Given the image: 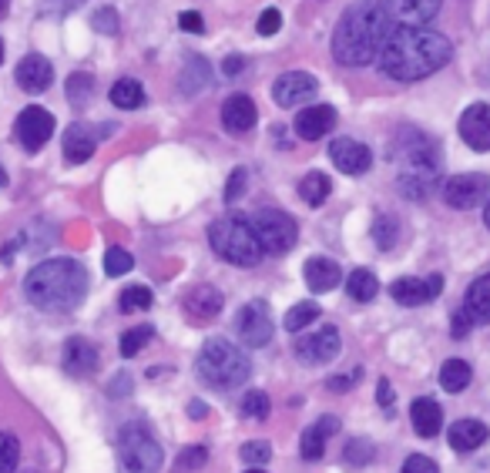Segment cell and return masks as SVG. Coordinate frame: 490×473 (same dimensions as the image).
<instances>
[{
  "instance_id": "cell-1",
  "label": "cell",
  "mask_w": 490,
  "mask_h": 473,
  "mask_svg": "<svg viewBox=\"0 0 490 473\" xmlns=\"http://www.w3.org/2000/svg\"><path fill=\"white\" fill-rule=\"evenodd\" d=\"M453 44L440 31L430 27H397L389 31L387 44L380 48L376 61L380 71L393 81H420L451 61Z\"/></svg>"
},
{
  "instance_id": "cell-2",
  "label": "cell",
  "mask_w": 490,
  "mask_h": 473,
  "mask_svg": "<svg viewBox=\"0 0 490 473\" xmlns=\"http://www.w3.org/2000/svg\"><path fill=\"white\" fill-rule=\"evenodd\" d=\"M393 21L383 0H356L349 4L333 34V57L343 67H363L376 61L380 48L387 44Z\"/></svg>"
},
{
  "instance_id": "cell-3",
  "label": "cell",
  "mask_w": 490,
  "mask_h": 473,
  "mask_svg": "<svg viewBox=\"0 0 490 473\" xmlns=\"http://www.w3.org/2000/svg\"><path fill=\"white\" fill-rule=\"evenodd\" d=\"M24 293L44 312H71L88 293V272L74 258H48L27 272Z\"/></svg>"
},
{
  "instance_id": "cell-4",
  "label": "cell",
  "mask_w": 490,
  "mask_h": 473,
  "mask_svg": "<svg viewBox=\"0 0 490 473\" xmlns=\"http://www.w3.org/2000/svg\"><path fill=\"white\" fill-rule=\"evenodd\" d=\"M393 158L400 165V175H397L400 195L403 198H413V202H424L426 195L433 192V185L440 179V168H443L440 145L433 138H426L424 131L403 128L397 135V145H393Z\"/></svg>"
},
{
  "instance_id": "cell-5",
  "label": "cell",
  "mask_w": 490,
  "mask_h": 473,
  "mask_svg": "<svg viewBox=\"0 0 490 473\" xmlns=\"http://www.w3.org/2000/svg\"><path fill=\"white\" fill-rule=\"evenodd\" d=\"M195 372L212 390H235V386H242L249 380L252 363H249V356L235 343L215 336V339H208L202 346V353L195 359Z\"/></svg>"
},
{
  "instance_id": "cell-6",
  "label": "cell",
  "mask_w": 490,
  "mask_h": 473,
  "mask_svg": "<svg viewBox=\"0 0 490 473\" xmlns=\"http://www.w3.org/2000/svg\"><path fill=\"white\" fill-rule=\"evenodd\" d=\"M208 242L215 249V256L239 266V269H249V266H256L258 258L266 256L256 239V232H252V225H249L245 218H235V215H225L219 218V222H212V225H208Z\"/></svg>"
},
{
  "instance_id": "cell-7",
  "label": "cell",
  "mask_w": 490,
  "mask_h": 473,
  "mask_svg": "<svg viewBox=\"0 0 490 473\" xmlns=\"http://www.w3.org/2000/svg\"><path fill=\"white\" fill-rule=\"evenodd\" d=\"M118 457L128 473H158L162 460H165V450L144 423H125L118 434Z\"/></svg>"
},
{
  "instance_id": "cell-8",
  "label": "cell",
  "mask_w": 490,
  "mask_h": 473,
  "mask_svg": "<svg viewBox=\"0 0 490 473\" xmlns=\"http://www.w3.org/2000/svg\"><path fill=\"white\" fill-rule=\"evenodd\" d=\"M252 232H256L262 252H269V256H285L299 239L296 218L279 212V208H262L252 222Z\"/></svg>"
},
{
  "instance_id": "cell-9",
  "label": "cell",
  "mask_w": 490,
  "mask_h": 473,
  "mask_svg": "<svg viewBox=\"0 0 490 473\" xmlns=\"http://www.w3.org/2000/svg\"><path fill=\"white\" fill-rule=\"evenodd\" d=\"M235 329L239 336L245 339V346H269L272 336H276V322H272V309L266 299H252V302H245L239 309V316H235Z\"/></svg>"
},
{
  "instance_id": "cell-10",
  "label": "cell",
  "mask_w": 490,
  "mask_h": 473,
  "mask_svg": "<svg viewBox=\"0 0 490 473\" xmlns=\"http://www.w3.org/2000/svg\"><path fill=\"white\" fill-rule=\"evenodd\" d=\"M490 192V179L480 175V171H467V175H453L447 185H443V202L451 208H477V205L487 202Z\"/></svg>"
},
{
  "instance_id": "cell-11",
  "label": "cell",
  "mask_w": 490,
  "mask_h": 473,
  "mask_svg": "<svg viewBox=\"0 0 490 473\" xmlns=\"http://www.w3.org/2000/svg\"><path fill=\"white\" fill-rule=\"evenodd\" d=\"M296 349V359L299 363H306V366H323V363H333L339 356V329L336 326H323V329H316L310 336H299V343L293 346Z\"/></svg>"
},
{
  "instance_id": "cell-12",
  "label": "cell",
  "mask_w": 490,
  "mask_h": 473,
  "mask_svg": "<svg viewBox=\"0 0 490 473\" xmlns=\"http://www.w3.org/2000/svg\"><path fill=\"white\" fill-rule=\"evenodd\" d=\"M13 135L27 152H40L54 135V118L44 108H24L13 121Z\"/></svg>"
},
{
  "instance_id": "cell-13",
  "label": "cell",
  "mask_w": 490,
  "mask_h": 473,
  "mask_svg": "<svg viewBox=\"0 0 490 473\" xmlns=\"http://www.w3.org/2000/svg\"><path fill=\"white\" fill-rule=\"evenodd\" d=\"M319 91V81L310 74V71H285L276 84H272V98L279 108H299L316 98Z\"/></svg>"
},
{
  "instance_id": "cell-14",
  "label": "cell",
  "mask_w": 490,
  "mask_h": 473,
  "mask_svg": "<svg viewBox=\"0 0 490 473\" xmlns=\"http://www.w3.org/2000/svg\"><path fill=\"white\" fill-rule=\"evenodd\" d=\"M222 306H225L222 293L215 289V285H206V282L181 295V309H185V316H188L195 326H206V322H212L222 312Z\"/></svg>"
},
{
  "instance_id": "cell-15",
  "label": "cell",
  "mask_w": 490,
  "mask_h": 473,
  "mask_svg": "<svg viewBox=\"0 0 490 473\" xmlns=\"http://www.w3.org/2000/svg\"><path fill=\"white\" fill-rule=\"evenodd\" d=\"M329 158H333V165L343 175H363V171H370V165H373V152L363 141L353 138H336L329 145Z\"/></svg>"
},
{
  "instance_id": "cell-16",
  "label": "cell",
  "mask_w": 490,
  "mask_h": 473,
  "mask_svg": "<svg viewBox=\"0 0 490 473\" xmlns=\"http://www.w3.org/2000/svg\"><path fill=\"white\" fill-rule=\"evenodd\" d=\"M460 138L474 152H490V108L487 104H470L460 115Z\"/></svg>"
},
{
  "instance_id": "cell-17",
  "label": "cell",
  "mask_w": 490,
  "mask_h": 473,
  "mask_svg": "<svg viewBox=\"0 0 490 473\" xmlns=\"http://www.w3.org/2000/svg\"><path fill=\"white\" fill-rule=\"evenodd\" d=\"M440 289H443V279H440V276H430V279H413V276H407V279H397L389 285V295H393L400 306H424L430 299H437Z\"/></svg>"
},
{
  "instance_id": "cell-18",
  "label": "cell",
  "mask_w": 490,
  "mask_h": 473,
  "mask_svg": "<svg viewBox=\"0 0 490 473\" xmlns=\"http://www.w3.org/2000/svg\"><path fill=\"white\" fill-rule=\"evenodd\" d=\"M387 4V13L393 24L403 27H420L426 21H433L443 0H383Z\"/></svg>"
},
{
  "instance_id": "cell-19",
  "label": "cell",
  "mask_w": 490,
  "mask_h": 473,
  "mask_svg": "<svg viewBox=\"0 0 490 473\" xmlns=\"http://www.w3.org/2000/svg\"><path fill=\"white\" fill-rule=\"evenodd\" d=\"M336 125V108L329 104H312V108H302L296 115V135L302 141H319L323 135H329Z\"/></svg>"
},
{
  "instance_id": "cell-20",
  "label": "cell",
  "mask_w": 490,
  "mask_h": 473,
  "mask_svg": "<svg viewBox=\"0 0 490 473\" xmlns=\"http://www.w3.org/2000/svg\"><path fill=\"white\" fill-rule=\"evenodd\" d=\"M61 366H65L67 376H91L98 370V349L81 339V336H71L61 349Z\"/></svg>"
},
{
  "instance_id": "cell-21",
  "label": "cell",
  "mask_w": 490,
  "mask_h": 473,
  "mask_svg": "<svg viewBox=\"0 0 490 473\" xmlns=\"http://www.w3.org/2000/svg\"><path fill=\"white\" fill-rule=\"evenodd\" d=\"M13 77H17V84H21L24 91H31V94H40V91L51 88V81H54L51 61H48V57H40V54H27L24 61L17 65Z\"/></svg>"
},
{
  "instance_id": "cell-22",
  "label": "cell",
  "mask_w": 490,
  "mask_h": 473,
  "mask_svg": "<svg viewBox=\"0 0 490 473\" xmlns=\"http://www.w3.org/2000/svg\"><path fill=\"white\" fill-rule=\"evenodd\" d=\"M256 101L249 94H232L222 104V125L232 131V135H245V131L256 128Z\"/></svg>"
},
{
  "instance_id": "cell-23",
  "label": "cell",
  "mask_w": 490,
  "mask_h": 473,
  "mask_svg": "<svg viewBox=\"0 0 490 473\" xmlns=\"http://www.w3.org/2000/svg\"><path fill=\"white\" fill-rule=\"evenodd\" d=\"M302 276H306V285H310L312 293H329V289H336V285H339V279H343V269H339V262H336V258L312 256L310 262H306Z\"/></svg>"
},
{
  "instance_id": "cell-24",
  "label": "cell",
  "mask_w": 490,
  "mask_h": 473,
  "mask_svg": "<svg viewBox=\"0 0 490 473\" xmlns=\"http://www.w3.org/2000/svg\"><path fill=\"white\" fill-rule=\"evenodd\" d=\"M410 420H413V430L424 436V440H430V436H437L440 426H443V409H440L437 399L420 397V399H413Z\"/></svg>"
},
{
  "instance_id": "cell-25",
  "label": "cell",
  "mask_w": 490,
  "mask_h": 473,
  "mask_svg": "<svg viewBox=\"0 0 490 473\" xmlns=\"http://www.w3.org/2000/svg\"><path fill=\"white\" fill-rule=\"evenodd\" d=\"M333 434H339V420L336 416H319V420L312 423L310 430L302 434V440H299V450H302V457L306 460H319L326 450V440Z\"/></svg>"
},
{
  "instance_id": "cell-26",
  "label": "cell",
  "mask_w": 490,
  "mask_h": 473,
  "mask_svg": "<svg viewBox=\"0 0 490 473\" xmlns=\"http://www.w3.org/2000/svg\"><path fill=\"white\" fill-rule=\"evenodd\" d=\"M487 426L480 420H457L451 426V434H447V440H451V447L457 450V453H470V450H477L487 443Z\"/></svg>"
},
{
  "instance_id": "cell-27",
  "label": "cell",
  "mask_w": 490,
  "mask_h": 473,
  "mask_svg": "<svg viewBox=\"0 0 490 473\" xmlns=\"http://www.w3.org/2000/svg\"><path fill=\"white\" fill-rule=\"evenodd\" d=\"M61 148H65V158L71 165H81V162H88L91 154H94V135H91L84 125H71V128L65 131Z\"/></svg>"
},
{
  "instance_id": "cell-28",
  "label": "cell",
  "mask_w": 490,
  "mask_h": 473,
  "mask_svg": "<svg viewBox=\"0 0 490 473\" xmlns=\"http://www.w3.org/2000/svg\"><path fill=\"white\" fill-rule=\"evenodd\" d=\"M467 312L474 322H490V272L470 282L467 289Z\"/></svg>"
},
{
  "instance_id": "cell-29",
  "label": "cell",
  "mask_w": 490,
  "mask_h": 473,
  "mask_svg": "<svg viewBox=\"0 0 490 473\" xmlns=\"http://www.w3.org/2000/svg\"><path fill=\"white\" fill-rule=\"evenodd\" d=\"M470 380H474V370H470V363H464V359H447L440 366V386L447 393H464L467 386H470Z\"/></svg>"
},
{
  "instance_id": "cell-30",
  "label": "cell",
  "mask_w": 490,
  "mask_h": 473,
  "mask_svg": "<svg viewBox=\"0 0 490 473\" xmlns=\"http://www.w3.org/2000/svg\"><path fill=\"white\" fill-rule=\"evenodd\" d=\"M346 293L356 302H373L376 295H380V279L370 269H353L346 279Z\"/></svg>"
},
{
  "instance_id": "cell-31",
  "label": "cell",
  "mask_w": 490,
  "mask_h": 473,
  "mask_svg": "<svg viewBox=\"0 0 490 473\" xmlns=\"http://www.w3.org/2000/svg\"><path fill=\"white\" fill-rule=\"evenodd\" d=\"M179 81H181V84H179L181 94H198V91H202L208 81H212V67L206 65V57H192L188 65L181 67Z\"/></svg>"
},
{
  "instance_id": "cell-32",
  "label": "cell",
  "mask_w": 490,
  "mask_h": 473,
  "mask_svg": "<svg viewBox=\"0 0 490 473\" xmlns=\"http://www.w3.org/2000/svg\"><path fill=\"white\" fill-rule=\"evenodd\" d=\"M329 192H333V181L326 179L323 171H310L306 179L299 181V195H302V202L306 205H323L326 198H329Z\"/></svg>"
},
{
  "instance_id": "cell-33",
  "label": "cell",
  "mask_w": 490,
  "mask_h": 473,
  "mask_svg": "<svg viewBox=\"0 0 490 473\" xmlns=\"http://www.w3.org/2000/svg\"><path fill=\"white\" fill-rule=\"evenodd\" d=\"M144 101V88L135 81V77H121L115 88H111V104L121 108V111H131Z\"/></svg>"
},
{
  "instance_id": "cell-34",
  "label": "cell",
  "mask_w": 490,
  "mask_h": 473,
  "mask_svg": "<svg viewBox=\"0 0 490 473\" xmlns=\"http://www.w3.org/2000/svg\"><path fill=\"white\" fill-rule=\"evenodd\" d=\"M323 316V309H319V302H312V299H306V302H299V306H293L289 312H285L283 326L289 329V333H299V329H306L310 322H316Z\"/></svg>"
},
{
  "instance_id": "cell-35",
  "label": "cell",
  "mask_w": 490,
  "mask_h": 473,
  "mask_svg": "<svg viewBox=\"0 0 490 473\" xmlns=\"http://www.w3.org/2000/svg\"><path fill=\"white\" fill-rule=\"evenodd\" d=\"M397 239H400V222L393 215H376V222H373V242H376V249H383V252H389L393 245H397Z\"/></svg>"
},
{
  "instance_id": "cell-36",
  "label": "cell",
  "mask_w": 490,
  "mask_h": 473,
  "mask_svg": "<svg viewBox=\"0 0 490 473\" xmlns=\"http://www.w3.org/2000/svg\"><path fill=\"white\" fill-rule=\"evenodd\" d=\"M91 94H94V77H91V74L74 71V74L67 77V101H71V104L84 108V104L91 101Z\"/></svg>"
},
{
  "instance_id": "cell-37",
  "label": "cell",
  "mask_w": 490,
  "mask_h": 473,
  "mask_svg": "<svg viewBox=\"0 0 490 473\" xmlns=\"http://www.w3.org/2000/svg\"><path fill=\"white\" fill-rule=\"evenodd\" d=\"M155 336V329L152 326H138V329H128V333L121 336V356L131 359V356H138L144 346H148V339Z\"/></svg>"
},
{
  "instance_id": "cell-38",
  "label": "cell",
  "mask_w": 490,
  "mask_h": 473,
  "mask_svg": "<svg viewBox=\"0 0 490 473\" xmlns=\"http://www.w3.org/2000/svg\"><path fill=\"white\" fill-rule=\"evenodd\" d=\"M135 269V258H131V252H125V249H118V245H111L108 252H104V272L111 276V279H118V276H125V272Z\"/></svg>"
},
{
  "instance_id": "cell-39",
  "label": "cell",
  "mask_w": 490,
  "mask_h": 473,
  "mask_svg": "<svg viewBox=\"0 0 490 473\" xmlns=\"http://www.w3.org/2000/svg\"><path fill=\"white\" fill-rule=\"evenodd\" d=\"M152 302H155V299H152V289H148V285H128V289L121 293V302H118V306H121V312H138V309H148Z\"/></svg>"
},
{
  "instance_id": "cell-40",
  "label": "cell",
  "mask_w": 490,
  "mask_h": 473,
  "mask_svg": "<svg viewBox=\"0 0 490 473\" xmlns=\"http://www.w3.org/2000/svg\"><path fill=\"white\" fill-rule=\"evenodd\" d=\"M242 416H249V420H266L269 416V409H272V403H269V397L262 393V390H252V393H245L242 397Z\"/></svg>"
},
{
  "instance_id": "cell-41",
  "label": "cell",
  "mask_w": 490,
  "mask_h": 473,
  "mask_svg": "<svg viewBox=\"0 0 490 473\" xmlns=\"http://www.w3.org/2000/svg\"><path fill=\"white\" fill-rule=\"evenodd\" d=\"M21 460V443L13 434H0V473H13Z\"/></svg>"
},
{
  "instance_id": "cell-42",
  "label": "cell",
  "mask_w": 490,
  "mask_h": 473,
  "mask_svg": "<svg viewBox=\"0 0 490 473\" xmlns=\"http://www.w3.org/2000/svg\"><path fill=\"white\" fill-rule=\"evenodd\" d=\"M239 457H242L245 463H252V467H262L266 460H272V447L266 440H252V443H242Z\"/></svg>"
},
{
  "instance_id": "cell-43",
  "label": "cell",
  "mask_w": 490,
  "mask_h": 473,
  "mask_svg": "<svg viewBox=\"0 0 490 473\" xmlns=\"http://www.w3.org/2000/svg\"><path fill=\"white\" fill-rule=\"evenodd\" d=\"M91 27L98 34H118V13L111 7H98V11L91 13Z\"/></svg>"
},
{
  "instance_id": "cell-44",
  "label": "cell",
  "mask_w": 490,
  "mask_h": 473,
  "mask_svg": "<svg viewBox=\"0 0 490 473\" xmlns=\"http://www.w3.org/2000/svg\"><path fill=\"white\" fill-rule=\"evenodd\" d=\"M370 457H373V443H370V440H353V443H346V463L363 467V463H370Z\"/></svg>"
},
{
  "instance_id": "cell-45",
  "label": "cell",
  "mask_w": 490,
  "mask_h": 473,
  "mask_svg": "<svg viewBox=\"0 0 490 473\" xmlns=\"http://www.w3.org/2000/svg\"><path fill=\"white\" fill-rule=\"evenodd\" d=\"M206 460H208V450H206V447H188V450H181L179 473H185V470H198V467H206Z\"/></svg>"
},
{
  "instance_id": "cell-46",
  "label": "cell",
  "mask_w": 490,
  "mask_h": 473,
  "mask_svg": "<svg viewBox=\"0 0 490 473\" xmlns=\"http://www.w3.org/2000/svg\"><path fill=\"white\" fill-rule=\"evenodd\" d=\"M279 27H283V13L276 11V7H266V11L258 13V34H262V38L279 34Z\"/></svg>"
},
{
  "instance_id": "cell-47",
  "label": "cell",
  "mask_w": 490,
  "mask_h": 473,
  "mask_svg": "<svg viewBox=\"0 0 490 473\" xmlns=\"http://www.w3.org/2000/svg\"><path fill=\"white\" fill-rule=\"evenodd\" d=\"M400 473H440V467L430 457H424V453H413V457H407Z\"/></svg>"
},
{
  "instance_id": "cell-48",
  "label": "cell",
  "mask_w": 490,
  "mask_h": 473,
  "mask_svg": "<svg viewBox=\"0 0 490 473\" xmlns=\"http://www.w3.org/2000/svg\"><path fill=\"white\" fill-rule=\"evenodd\" d=\"M360 376H363V370H356V372H339V376H333V380H326V386H329L333 393H346V390H353V386L360 383Z\"/></svg>"
},
{
  "instance_id": "cell-49",
  "label": "cell",
  "mask_w": 490,
  "mask_h": 473,
  "mask_svg": "<svg viewBox=\"0 0 490 473\" xmlns=\"http://www.w3.org/2000/svg\"><path fill=\"white\" fill-rule=\"evenodd\" d=\"M242 192H245V168H235L232 175H229V185H225V202L232 205Z\"/></svg>"
},
{
  "instance_id": "cell-50",
  "label": "cell",
  "mask_w": 490,
  "mask_h": 473,
  "mask_svg": "<svg viewBox=\"0 0 490 473\" xmlns=\"http://www.w3.org/2000/svg\"><path fill=\"white\" fill-rule=\"evenodd\" d=\"M179 24H181V31H188V34H202V31H206V21H202V13H195V11L181 13Z\"/></svg>"
},
{
  "instance_id": "cell-51",
  "label": "cell",
  "mask_w": 490,
  "mask_h": 473,
  "mask_svg": "<svg viewBox=\"0 0 490 473\" xmlns=\"http://www.w3.org/2000/svg\"><path fill=\"white\" fill-rule=\"evenodd\" d=\"M470 322H474V320H470V312H467V309H464V312H457V316H453V326H451L453 339H464V336L470 333Z\"/></svg>"
},
{
  "instance_id": "cell-52",
  "label": "cell",
  "mask_w": 490,
  "mask_h": 473,
  "mask_svg": "<svg viewBox=\"0 0 490 473\" xmlns=\"http://www.w3.org/2000/svg\"><path fill=\"white\" fill-rule=\"evenodd\" d=\"M242 67H245V57H242V54H229V57L222 61V74H225V77H235V74H242Z\"/></svg>"
},
{
  "instance_id": "cell-53",
  "label": "cell",
  "mask_w": 490,
  "mask_h": 473,
  "mask_svg": "<svg viewBox=\"0 0 490 473\" xmlns=\"http://www.w3.org/2000/svg\"><path fill=\"white\" fill-rule=\"evenodd\" d=\"M376 399H380V407L383 409L393 407V386H389V380H380V386H376Z\"/></svg>"
},
{
  "instance_id": "cell-54",
  "label": "cell",
  "mask_w": 490,
  "mask_h": 473,
  "mask_svg": "<svg viewBox=\"0 0 490 473\" xmlns=\"http://www.w3.org/2000/svg\"><path fill=\"white\" fill-rule=\"evenodd\" d=\"M206 403H202V399H192V403H188V416H195V420H206Z\"/></svg>"
},
{
  "instance_id": "cell-55",
  "label": "cell",
  "mask_w": 490,
  "mask_h": 473,
  "mask_svg": "<svg viewBox=\"0 0 490 473\" xmlns=\"http://www.w3.org/2000/svg\"><path fill=\"white\" fill-rule=\"evenodd\" d=\"M128 386H131V380H128V372H118V383L111 386V393H128Z\"/></svg>"
},
{
  "instance_id": "cell-56",
  "label": "cell",
  "mask_w": 490,
  "mask_h": 473,
  "mask_svg": "<svg viewBox=\"0 0 490 473\" xmlns=\"http://www.w3.org/2000/svg\"><path fill=\"white\" fill-rule=\"evenodd\" d=\"M7 185V171H4V165H0V188Z\"/></svg>"
},
{
  "instance_id": "cell-57",
  "label": "cell",
  "mask_w": 490,
  "mask_h": 473,
  "mask_svg": "<svg viewBox=\"0 0 490 473\" xmlns=\"http://www.w3.org/2000/svg\"><path fill=\"white\" fill-rule=\"evenodd\" d=\"M484 222H487V229H490V202H487V208H484Z\"/></svg>"
},
{
  "instance_id": "cell-58",
  "label": "cell",
  "mask_w": 490,
  "mask_h": 473,
  "mask_svg": "<svg viewBox=\"0 0 490 473\" xmlns=\"http://www.w3.org/2000/svg\"><path fill=\"white\" fill-rule=\"evenodd\" d=\"M4 11H7V0H0V13H4Z\"/></svg>"
},
{
  "instance_id": "cell-59",
  "label": "cell",
  "mask_w": 490,
  "mask_h": 473,
  "mask_svg": "<svg viewBox=\"0 0 490 473\" xmlns=\"http://www.w3.org/2000/svg\"><path fill=\"white\" fill-rule=\"evenodd\" d=\"M0 65H4V40H0Z\"/></svg>"
},
{
  "instance_id": "cell-60",
  "label": "cell",
  "mask_w": 490,
  "mask_h": 473,
  "mask_svg": "<svg viewBox=\"0 0 490 473\" xmlns=\"http://www.w3.org/2000/svg\"><path fill=\"white\" fill-rule=\"evenodd\" d=\"M245 473H266V470H258V467H256V470H245Z\"/></svg>"
}]
</instances>
